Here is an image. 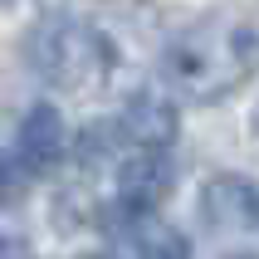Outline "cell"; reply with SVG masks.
I'll use <instances>...</instances> for the list:
<instances>
[{
	"label": "cell",
	"mask_w": 259,
	"mask_h": 259,
	"mask_svg": "<svg viewBox=\"0 0 259 259\" xmlns=\"http://www.w3.org/2000/svg\"><path fill=\"white\" fill-rule=\"evenodd\" d=\"M166 78L191 98H220L230 93L245 73L259 69V29L235 25V29H196L166 49Z\"/></svg>",
	"instance_id": "cell-1"
},
{
	"label": "cell",
	"mask_w": 259,
	"mask_h": 259,
	"mask_svg": "<svg viewBox=\"0 0 259 259\" xmlns=\"http://www.w3.org/2000/svg\"><path fill=\"white\" fill-rule=\"evenodd\" d=\"M34 64L49 83L69 88V93H88L98 88L113 69V49L93 25L83 20H44L39 34H34Z\"/></svg>",
	"instance_id": "cell-2"
},
{
	"label": "cell",
	"mask_w": 259,
	"mask_h": 259,
	"mask_svg": "<svg viewBox=\"0 0 259 259\" xmlns=\"http://www.w3.org/2000/svg\"><path fill=\"white\" fill-rule=\"evenodd\" d=\"M171 161L152 152V147H137L122 166H117V201L127 205L132 215H147V210H157L166 196H171Z\"/></svg>",
	"instance_id": "cell-3"
},
{
	"label": "cell",
	"mask_w": 259,
	"mask_h": 259,
	"mask_svg": "<svg viewBox=\"0 0 259 259\" xmlns=\"http://www.w3.org/2000/svg\"><path fill=\"white\" fill-rule=\"evenodd\" d=\"M122 132H127L137 147H152V152L171 147L176 142V103L166 98V93H157V88H142V93L122 108Z\"/></svg>",
	"instance_id": "cell-4"
},
{
	"label": "cell",
	"mask_w": 259,
	"mask_h": 259,
	"mask_svg": "<svg viewBox=\"0 0 259 259\" xmlns=\"http://www.w3.org/2000/svg\"><path fill=\"white\" fill-rule=\"evenodd\" d=\"M15 152L29 171H49L59 157H64V117H59L54 103H34L20 122V137H15Z\"/></svg>",
	"instance_id": "cell-5"
},
{
	"label": "cell",
	"mask_w": 259,
	"mask_h": 259,
	"mask_svg": "<svg viewBox=\"0 0 259 259\" xmlns=\"http://www.w3.org/2000/svg\"><path fill=\"white\" fill-rule=\"evenodd\" d=\"M201 210H205L210 225L235 230V225L259 220V191L249 186V181H240V176H215V181L205 186V196H201Z\"/></svg>",
	"instance_id": "cell-6"
},
{
	"label": "cell",
	"mask_w": 259,
	"mask_h": 259,
	"mask_svg": "<svg viewBox=\"0 0 259 259\" xmlns=\"http://www.w3.org/2000/svg\"><path fill=\"white\" fill-rule=\"evenodd\" d=\"M137 254L142 259H191V249L171 225H142L137 230Z\"/></svg>",
	"instance_id": "cell-7"
},
{
	"label": "cell",
	"mask_w": 259,
	"mask_h": 259,
	"mask_svg": "<svg viewBox=\"0 0 259 259\" xmlns=\"http://www.w3.org/2000/svg\"><path fill=\"white\" fill-rule=\"evenodd\" d=\"M15 196H20V176H15V166L5 157H0V205L5 201H15Z\"/></svg>",
	"instance_id": "cell-8"
},
{
	"label": "cell",
	"mask_w": 259,
	"mask_h": 259,
	"mask_svg": "<svg viewBox=\"0 0 259 259\" xmlns=\"http://www.w3.org/2000/svg\"><path fill=\"white\" fill-rule=\"evenodd\" d=\"M0 259H29V249L20 245V240H5V235H0Z\"/></svg>",
	"instance_id": "cell-9"
},
{
	"label": "cell",
	"mask_w": 259,
	"mask_h": 259,
	"mask_svg": "<svg viewBox=\"0 0 259 259\" xmlns=\"http://www.w3.org/2000/svg\"><path fill=\"white\" fill-rule=\"evenodd\" d=\"M5 5H15V0H0V10H5Z\"/></svg>",
	"instance_id": "cell-10"
},
{
	"label": "cell",
	"mask_w": 259,
	"mask_h": 259,
	"mask_svg": "<svg viewBox=\"0 0 259 259\" xmlns=\"http://www.w3.org/2000/svg\"><path fill=\"white\" fill-rule=\"evenodd\" d=\"M235 259H249V254H235Z\"/></svg>",
	"instance_id": "cell-11"
},
{
	"label": "cell",
	"mask_w": 259,
	"mask_h": 259,
	"mask_svg": "<svg viewBox=\"0 0 259 259\" xmlns=\"http://www.w3.org/2000/svg\"><path fill=\"white\" fill-rule=\"evenodd\" d=\"M254 127H259V113H254Z\"/></svg>",
	"instance_id": "cell-12"
}]
</instances>
